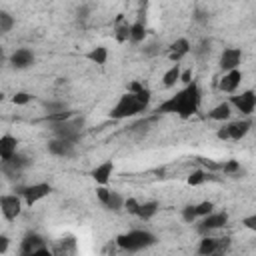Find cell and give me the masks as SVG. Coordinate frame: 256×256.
<instances>
[{
  "mask_svg": "<svg viewBox=\"0 0 256 256\" xmlns=\"http://www.w3.org/2000/svg\"><path fill=\"white\" fill-rule=\"evenodd\" d=\"M200 104H202V90L200 84L192 78L188 84H184L182 90L160 102L156 114H176L180 118H190L200 110Z\"/></svg>",
  "mask_w": 256,
  "mask_h": 256,
  "instance_id": "6da1fadb",
  "label": "cell"
},
{
  "mask_svg": "<svg viewBox=\"0 0 256 256\" xmlns=\"http://www.w3.org/2000/svg\"><path fill=\"white\" fill-rule=\"evenodd\" d=\"M158 240L150 230H128L124 234H118L114 244L124 252H140L150 246H154Z\"/></svg>",
  "mask_w": 256,
  "mask_h": 256,
  "instance_id": "7a4b0ae2",
  "label": "cell"
},
{
  "mask_svg": "<svg viewBox=\"0 0 256 256\" xmlns=\"http://www.w3.org/2000/svg\"><path fill=\"white\" fill-rule=\"evenodd\" d=\"M144 110H146V106H144L142 102H138V98H136L134 94L124 92V94L118 98V102L110 108L108 116L114 118V120H124V118H132V116H136V114H140V112H144Z\"/></svg>",
  "mask_w": 256,
  "mask_h": 256,
  "instance_id": "3957f363",
  "label": "cell"
},
{
  "mask_svg": "<svg viewBox=\"0 0 256 256\" xmlns=\"http://www.w3.org/2000/svg\"><path fill=\"white\" fill-rule=\"evenodd\" d=\"M82 128H84V118H76V116L52 124V132H54L56 138H62V140H68V142H74V144L80 140Z\"/></svg>",
  "mask_w": 256,
  "mask_h": 256,
  "instance_id": "277c9868",
  "label": "cell"
},
{
  "mask_svg": "<svg viewBox=\"0 0 256 256\" xmlns=\"http://www.w3.org/2000/svg\"><path fill=\"white\" fill-rule=\"evenodd\" d=\"M16 194H20V198L24 200L26 206H34L40 200H44L46 196L52 194V184L50 182H36V184H24V186H16L14 188Z\"/></svg>",
  "mask_w": 256,
  "mask_h": 256,
  "instance_id": "5b68a950",
  "label": "cell"
},
{
  "mask_svg": "<svg viewBox=\"0 0 256 256\" xmlns=\"http://www.w3.org/2000/svg\"><path fill=\"white\" fill-rule=\"evenodd\" d=\"M18 252L22 256H36V254H50V248H48V242L44 240V236H40L38 232H28L22 238Z\"/></svg>",
  "mask_w": 256,
  "mask_h": 256,
  "instance_id": "8992f818",
  "label": "cell"
},
{
  "mask_svg": "<svg viewBox=\"0 0 256 256\" xmlns=\"http://www.w3.org/2000/svg\"><path fill=\"white\" fill-rule=\"evenodd\" d=\"M228 104H230L236 112H240L242 116H252L254 110H256V92H254L252 88H248V90H244V92H240V94L230 96Z\"/></svg>",
  "mask_w": 256,
  "mask_h": 256,
  "instance_id": "52a82bcc",
  "label": "cell"
},
{
  "mask_svg": "<svg viewBox=\"0 0 256 256\" xmlns=\"http://www.w3.org/2000/svg\"><path fill=\"white\" fill-rule=\"evenodd\" d=\"M22 204H24V200L20 198V194H16V192L2 194L0 196V214L4 216V220L14 222L22 214Z\"/></svg>",
  "mask_w": 256,
  "mask_h": 256,
  "instance_id": "ba28073f",
  "label": "cell"
},
{
  "mask_svg": "<svg viewBox=\"0 0 256 256\" xmlns=\"http://www.w3.org/2000/svg\"><path fill=\"white\" fill-rule=\"evenodd\" d=\"M228 224V212H210V214H206V216H202L200 218V224L196 226V230L200 232V234H210V232H214V230H220V228H224Z\"/></svg>",
  "mask_w": 256,
  "mask_h": 256,
  "instance_id": "9c48e42d",
  "label": "cell"
},
{
  "mask_svg": "<svg viewBox=\"0 0 256 256\" xmlns=\"http://www.w3.org/2000/svg\"><path fill=\"white\" fill-rule=\"evenodd\" d=\"M224 128H226V132H228V140L238 142V140L246 138V134L250 132V128H252V118L248 116V118H238V120H226V122H224Z\"/></svg>",
  "mask_w": 256,
  "mask_h": 256,
  "instance_id": "30bf717a",
  "label": "cell"
},
{
  "mask_svg": "<svg viewBox=\"0 0 256 256\" xmlns=\"http://www.w3.org/2000/svg\"><path fill=\"white\" fill-rule=\"evenodd\" d=\"M240 62H242V50L236 48V46H228L220 52V58H218V68L222 72H228V70H234V68H240Z\"/></svg>",
  "mask_w": 256,
  "mask_h": 256,
  "instance_id": "8fae6325",
  "label": "cell"
},
{
  "mask_svg": "<svg viewBox=\"0 0 256 256\" xmlns=\"http://www.w3.org/2000/svg\"><path fill=\"white\" fill-rule=\"evenodd\" d=\"M192 50V44L186 36H180L176 40H172L168 46H166V56L170 62H180L184 56H188Z\"/></svg>",
  "mask_w": 256,
  "mask_h": 256,
  "instance_id": "7c38bea8",
  "label": "cell"
},
{
  "mask_svg": "<svg viewBox=\"0 0 256 256\" xmlns=\"http://www.w3.org/2000/svg\"><path fill=\"white\" fill-rule=\"evenodd\" d=\"M34 60H36V56H34V52L30 48H16L8 56V62H10V66L14 70H26V68H30L34 64Z\"/></svg>",
  "mask_w": 256,
  "mask_h": 256,
  "instance_id": "4fadbf2b",
  "label": "cell"
},
{
  "mask_svg": "<svg viewBox=\"0 0 256 256\" xmlns=\"http://www.w3.org/2000/svg\"><path fill=\"white\" fill-rule=\"evenodd\" d=\"M46 150L56 156V158H70L74 156V150H76V144L74 142H68V140H62V138H52L48 144H46Z\"/></svg>",
  "mask_w": 256,
  "mask_h": 256,
  "instance_id": "5bb4252c",
  "label": "cell"
},
{
  "mask_svg": "<svg viewBox=\"0 0 256 256\" xmlns=\"http://www.w3.org/2000/svg\"><path fill=\"white\" fill-rule=\"evenodd\" d=\"M242 78H244V74H242L240 68L228 70V72L222 74V78H220V82H218V88H220L222 92H226V94H234V92L238 90Z\"/></svg>",
  "mask_w": 256,
  "mask_h": 256,
  "instance_id": "9a60e30c",
  "label": "cell"
},
{
  "mask_svg": "<svg viewBox=\"0 0 256 256\" xmlns=\"http://www.w3.org/2000/svg\"><path fill=\"white\" fill-rule=\"evenodd\" d=\"M114 174V162L112 160H106V162H100L98 166H94L90 170V176L96 184H108L110 178Z\"/></svg>",
  "mask_w": 256,
  "mask_h": 256,
  "instance_id": "2e32d148",
  "label": "cell"
},
{
  "mask_svg": "<svg viewBox=\"0 0 256 256\" xmlns=\"http://www.w3.org/2000/svg\"><path fill=\"white\" fill-rule=\"evenodd\" d=\"M112 32H114V40L118 44H124L128 42V36H130V22L126 20L124 14H118L114 24H112Z\"/></svg>",
  "mask_w": 256,
  "mask_h": 256,
  "instance_id": "e0dca14e",
  "label": "cell"
},
{
  "mask_svg": "<svg viewBox=\"0 0 256 256\" xmlns=\"http://www.w3.org/2000/svg\"><path fill=\"white\" fill-rule=\"evenodd\" d=\"M18 152V138L12 134H2L0 136V160H8Z\"/></svg>",
  "mask_w": 256,
  "mask_h": 256,
  "instance_id": "ac0fdd59",
  "label": "cell"
},
{
  "mask_svg": "<svg viewBox=\"0 0 256 256\" xmlns=\"http://www.w3.org/2000/svg\"><path fill=\"white\" fill-rule=\"evenodd\" d=\"M146 34H148V28H146V20L142 18H136L134 22H130V36H128V42L130 44H142L146 40Z\"/></svg>",
  "mask_w": 256,
  "mask_h": 256,
  "instance_id": "d6986e66",
  "label": "cell"
},
{
  "mask_svg": "<svg viewBox=\"0 0 256 256\" xmlns=\"http://www.w3.org/2000/svg\"><path fill=\"white\" fill-rule=\"evenodd\" d=\"M158 208H160L158 200H146V202H140V204H138V210H136V218L148 222V220H152V218L156 216Z\"/></svg>",
  "mask_w": 256,
  "mask_h": 256,
  "instance_id": "ffe728a7",
  "label": "cell"
},
{
  "mask_svg": "<svg viewBox=\"0 0 256 256\" xmlns=\"http://www.w3.org/2000/svg\"><path fill=\"white\" fill-rule=\"evenodd\" d=\"M230 116H232V106L228 102H220L208 110V118L214 122H226V120H230Z\"/></svg>",
  "mask_w": 256,
  "mask_h": 256,
  "instance_id": "44dd1931",
  "label": "cell"
},
{
  "mask_svg": "<svg viewBox=\"0 0 256 256\" xmlns=\"http://www.w3.org/2000/svg\"><path fill=\"white\" fill-rule=\"evenodd\" d=\"M84 58L88 60V62H92V64H96V66H104L106 64V60H108V48L106 46H92L86 54H84Z\"/></svg>",
  "mask_w": 256,
  "mask_h": 256,
  "instance_id": "7402d4cb",
  "label": "cell"
},
{
  "mask_svg": "<svg viewBox=\"0 0 256 256\" xmlns=\"http://www.w3.org/2000/svg\"><path fill=\"white\" fill-rule=\"evenodd\" d=\"M216 250H218V238H214L210 234H204L196 248V252L200 256H212V254H216Z\"/></svg>",
  "mask_w": 256,
  "mask_h": 256,
  "instance_id": "603a6c76",
  "label": "cell"
},
{
  "mask_svg": "<svg viewBox=\"0 0 256 256\" xmlns=\"http://www.w3.org/2000/svg\"><path fill=\"white\" fill-rule=\"evenodd\" d=\"M180 72H182L180 62H174V64L164 72V76H162V86H164V88H174V86L178 84V80H180Z\"/></svg>",
  "mask_w": 256,
  "mask_h": 256,
  "instance_id": "cb8c5ba5",
  "label": "cell"
},
{
  "mask_svg": "<svg viewBox=\"0 0 256 256\" xmlns=\"http://www.w3.org/2000/svg\"><path fill=\"white\" fill-rule=\"evenodd\" d=\"M104 208L110 210V212H122L124 210V196L120 192H116V190H110V198L104 204Z\"/></svg>",
  "mask_w": 256,
  "mask_h": 256,
  "instance_id": "d4e9b609",
  "label": "cell"
},
{
  "mask_svg": "<svg viewBox=\"0 0 256 256\" xmlns=\"http://www.w3.org/2000/svg\"><path fill=\"white\" fill-rule=\"evenodd\" d=\"M14 24H16L14 16L6 10H0V34H8L14 28Z\"/></svg>",
  "mask_w": 256,
  "mask_h": 256,
  "instance_id": "484cf974",
  "label": "cell"
},
{
  "mask_svg": "<svg viewBox=\"0 0 256 256\" xmlns=\"http://www.w3.org/2000/svg\"><path fill=\"white\" fill-rule=\"evenodd\" d=\"M220 168H222V172H224V174H228V176H236V174H240V172H242L240 162H238V160H234V158H228Z\"/></svg>",
  "mask_w": 256,
  "mask_h": 256,
  "instance_id": "4316f807",
  "label": "cell"
},
{
  "mask_svg": "<svg viewBox=\"0 0 256 256\" xmlns=\"http://www.w3.org/2000/svg\"><path fill=\"white\" fill-rule=\"evenodd\" d=\"M206 172L204 170H200V168H196V170H192L190 174H188V178H186V182H188V186H200V184H204V180H206Z\"/></svg>",
  "mask_w": 256,
  "mask_h": 256,
  "instance_id": "83f0119b",
  "label": "cell"
},
{
  "mask_svg": "<svg viewBox=\"0 0 256 256\" xmlns=\"http://www.w3.org/2000/svg\"><path fill=\"white\" fill-rule=\"evenodd\" d=\"M210 46H212V42L208 38H204V40L198 42L196 48H192V52L196 54V58H206V56H210V50H212Z\"/></svg>",
  "mask_w": 256,
  "mask_h": 256,
  "instance_id": "f1b7e54d",
  "label": "cell"
},
{
  "mask_svg": "<svg viewBox=\"0 0 256 256\" xmlns=\"http://www.w3.org/2000/svg\"><path fill=\"white\" fill-rule=\"evenodd\" d=\"M72 116H74V110L66 108V110H60V112H52V114H46V120H48L50 124H54V122H62V120H68V118H72Z\"/></svg>",
  "mask_w": 256,
  "mask_h": 256,
  "instance_id": "f546056e",
  "label": "cell"
},
{
  "mask_svg": "<svg viewBox=\"0 0 256 256\" xmlns=\"http://www.w3.org/2000/svg\"><path fill=\"white\" fill-rule=\"evenodd\" d=\"M180 216H182V220L186 222V224H194L196 220H198V216H196V208H194V204H186L182 210H180Z\"/></svg>",
  "mask_w": 256,
  "mask_h": 256,
  "instance_id": "4dcf8cb0",
  "label": "cell"
},
{
  "mask_svg": "<svg viewBox=\"0 0 256 256\" xmlns=\"http://www.w3.org/2000/svg\"><path fill=\"white\" fill-rule=\"evenodd\" d=\"M194 208H196V216L202 218V216H206V214H210L214 210V202L212 200H202V202L194 204Z\"/></svg>",
  "mask_w": 256,
  "mask_h": 256,
  "instance_id": "1f68e13d",
  "label": "cell"
},
{
  "mask_svg": "<svg viewBox=\"0 0 256 256\" xmlns=\"http://www.w3.org/2000/svg\"><path fill=\"white\" fill-rule=\"evenodd\" d=\"M138 204H140V200H136L134 196H128V198H124V210L122 212H128L130 216H136Z\"/></svg>",
  "mask_w": 256,
  "mask_h": 256,
  "instance_id": "d6a6232c",
  "label": "cell"
},
{
  "mask_svg": "<svg viewBox=\"0 0 256 256\" xmlns=\"http://www.w3.org/2000/svg\"><path fill=\"white\" fill-rule=\"evenodd\" d=\"M10 100H12V104H16V106H26V104L32 100V94H30V92H16Z\"/></svg>",
  "mask_w": 256,
  "mask_h": 256,
  "instance_id": "836d02e7",
  "label": "cell"
},
{
  "mask_svg": "<svg viewBox=\"0 0 256 256\" xmlns=\"http://www.w3.org/2000/svg\"><path fill=\"white\" fill-rule=\"evenodd\" d=\"M96 198H98V202L104 206V204L108 202V198H110V188H108L106 184H98V186H96Z\"/></svg>",
  "mask_w": 256,
  "mask_h": 256,
  "instance_id": "e575fe53",
  "label": "cell"
},
{
  "mask_svg": "<svg viewBox=\"0 0 256 256\" xmlns=\"http://www.w3.org/2000/svg\"><path fill=\"white\" fill-rule=\"evenodd\" d=\"M230 244H232V238H230V236H220V238H218V250H216V254L228 252V250H230Z\"/></svg>",
  "mask_w": 256,
  "mask_h": 256,
  "instance_id": "d590c367",
  "label": "cell"
},
{
  "mask_svg": "<svg viewBox=\"0 0 256 256\" xmlns=\"http://www.w3.org/2000/svg\"><path fill=\"white\" fill-rule=\"evenodd\" d=\"M44 108H46V112H48V114H52V112H60V110H66L68 106H66L64 102H44Z\"/></svg>",
  "mask_w": 256,
  "mask_h": 256,
  "instance_id": "8d00e7d4",
  "label": "cell"
},
{
  "mask_svg": "<svg viewBox=\"0 0 256 256\" xmlns=\"http://www.w3.org/2000/svg\"><path fill=\"white\" fill-rule=\"evenodd\" d=\"M88 14H90V6L82 4V6L76 10V20H78V22H84V20H88Z\"/></svg>",
  "mask_w": 256,
  "mask_h": 256,
  "instance_id": "74e56055",
  "label": "cell"
},
{
  "mask_svg": "<svg viewBox=\"0 0 256 256\" xmlns=\"http://www.w3.org/2000/svg\"><path fill=\"white\" fill-rule=\"evenodd\" d=\"M242 226L248 228V230H252V232H256V214H250V216L242 218Z\"/></svg>",
  "mask_w": 256,
  "mask_h": 256,
  "instance_id": "f35d334b",
  "label": "cell"
},
{
  "mask_svg": "<svg viewBox=\"0 0 256 256\" xmlns=\"http://www.w3.org/2000/svg\"><path fill=\"white\" fill-rule=\"evenodd\" d=\"M144 88V84L140 82V80H130L128 84H126V92H130V94H136L138 90H142Z\"/></svg>",
  "mask_w": 256,
  "mask_h": 256,
  "instance_id": "ab89813d",
  "label": "cell"
},
{
  "mask_svg": "<svg viewBox=\"0 0 256 256\" xmlns=\"http://www.w3.org/2000/svg\"><path fill=\"white\" fill-rule=\"evenodd\" d=\"M192 76H194V70H192V68H186V70H182V72H180V80H178V82L188 84V82L192 80Z\"/></svg>",
  "mask_w": 256,
  "mask_h": 256,
  "instance_id": "60d3db41",
  "label": "cell"
},
{
  "mask_svg": "<svg viewBox=\"0 0 256 256\" xmlns=\"http://www.w3.org/2000/svg\"><path fill=\"white\" fill-rule=\"evenodd\" d=\"M8 248H10V238L6 234H0V254L8 252Z\"/></svg>",
  "mask_w": 256,
  "mask_h": 256,
  "instance_id": "b9f144b4",
  "label": "cell"
},
{
  "mask_svg": "<svg viewBox=\"0 0 256 256\" xmlns=\"http://www.w3.org/2000/svg\"><path fill=\"white\" fill-rule=\"evenodd\" d=\"M148 2H150V0H138V14H146Z\"/></svg>",
  "mask_w": 256,
  "mask_h": 256,
  "instance_id": "7bdbcfd3",
  "label": "cell"
},
{
  "mask_svg": "<svg viewBox=\"0 0 256 256\" xmlns=\"http://www.w3.org/2000/svg\"><path fill=\"white\" fill-rule=\"evenodd\" d=\"M4 60V48H2V44H0V62Z\"/></svg>",
  "mask_w": 256,
  "mask_h": 256,
  "instance_id": "ee69618b",
  "label": "cell"
},
{
  "mask_svg": "<svg viewBox=\"0 0 256 256\" xmlns=\"http://www.w3.org/2000/svg\"><path fill=\"white\" fill-rule=\"evenodd\" d=\"M4 98H6V94H4V92H2V90H0V104H2V102H4Z\"/></svg>",
  "mask_w": 256,
  "mask_h": 256,
  "instance_id": "f6af8a7d",
  "label": "cell"
},
{
  "mask_svg": "<svg viewBox=\"0 0 256 256\" xmlns=\"http://www.w3.org/2000/svg\"><path fill=\"white\" fill-rule=\"evenodd\" d=\"M0 166H2V160H0Z\"/></svg>",
  "mask_w": 256,
  "mask_h": 256,
  "instance_id": "bcb514c9",
  "label": "cell"
}]
</instances>
